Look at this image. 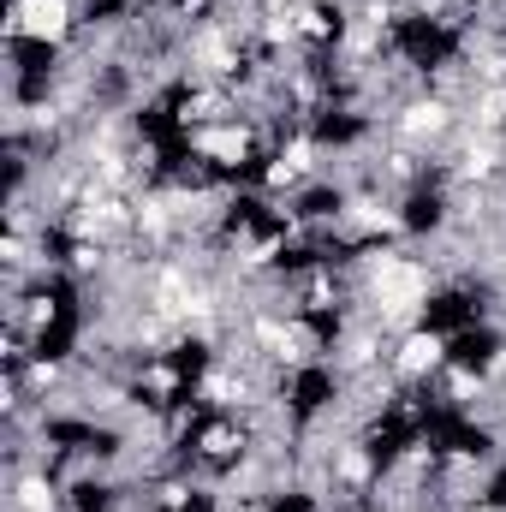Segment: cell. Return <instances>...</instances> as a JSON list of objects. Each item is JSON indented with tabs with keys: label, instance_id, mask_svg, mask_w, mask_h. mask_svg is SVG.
Returning a JSON list of instances; mask_svg holds the SVG:
<instances>
[{
	"label": "cell",
	"instance_id": "obj_1",
	"mask_svg": "<svg viewBox=\"0 0 506 512\" xmlns=\"http://www.w3.org/2000/svg\"><path fill=\"white\" fill-rule=\"evenodd\" d=\"M84 30V0H6V42L66 54Z\"/></svg>",
	"mask_w": 506,
	"mask_h": 512
}]
</instances>
